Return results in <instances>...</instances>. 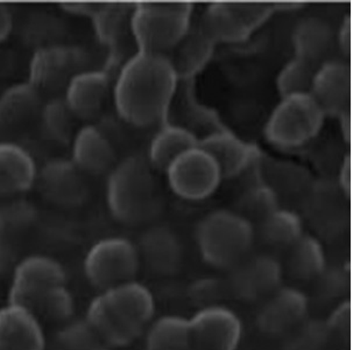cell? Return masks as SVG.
<instances>
[{"mask_svg":"<svg viewBox=\"0 0 353 350\" xmlns=\"http://www.w3.org/2000/svg\"><path fill=\"white\" fill-rule=\"evenodd\" d=\"M177 82L168 57L138 52L123 64L113 86L117 113L137 128L160 124L168 115Z\"/></svg>","mask_w":353,"mask_h":350,"instance_id":"6da1fadb","label":"cell"},{"mask_svg":"<svg viewBox=\"0 0 353 350\" xmlns=\"http://www.w3.org/2000/svg\"><path fill=\"white\" fill-rule=\"evenodd\" d=\"M153 294L137 280L102 291L92 299L85 320L110 348L134 342L153 321Z\"/></svg>","mask_w":353,"mask_h":350,"instance_id":"7a4b0ae2","label":"cell"},{"mask_svg":"<svg viewBox=\"0 0 353 350\" xmlns=\"http://www.w3.org/2000/svg\"><path fill=\"white\" fill-rule=\"evenodd\" d=\"M106 202L118 222L139 226L161 211V193L154 170L138 155L117 162L108 177Z\"/></svg>","mask_w":353,"mask_h":350,"instance_id":"3957f363","label":"cell"},{"mask_svg":"<svg viewBox=\"0 0 353 350\" xmlns=\"http://www.w3.org/2000/svg\"><path fill=\"white\" fill-rule=\"evenodd\" d=\"M195 240L208 265L229 271L251 253L256 228L236 211L219 209L199 221Z\"/></svg>","mask_w":353,"mask_h":350,"instance_id":"277c9868","label":"cell"},{"mask_svg":"<svg viewBox=\"0 0 353 350\" xmlns=\"http://www.w3.org/2000/svg\"><path fill=\"white\" fill-rule=\"evenodd\" d=\"M189 3H140L133 8L130 28L138 52L167 57L192 28Z\"/></svg>","mask_w":353,"mask_h":350,"instance_id":"5b68a950","label":"cell"},{"mask_svg":"<svg viewBox=\"0 0 353 350\" xmlns=\"http://www.w3.org/2000/svg\"><path fill=\"white\" fill-rule=\"evenodd\" d=\"M325 118L312 95L287 96L281 98L268 117L263 136L281 150L300 148L319 136Z\"/></svg>","mask_w":353,"mask_h":350,"instance_id":"8992f818","label":"cell"},{"mask_svg":"<svg viewBox=\"0 0 353 350\" xmlns=\"http://www.w3.org/2000/svg\"><path fill=\"white\" fill-rule=\"evenodd\" d=\"M140 265L137 245L128 238L113 236L89 249L83 269L91 285L102 292L136 280Z\"/></svg>","mask_w":353,"mask_h":350,"instance_id":"52a82bcc","label":"cell"},{"mask_svg":"<svg viewBox=\"0 0 353 350\" xmlns=\"http://www.w3.org/2000/svg\"><path fill=\"white\" fill-rule=\"evenodd\" d=\"M274 5L214 3L205 8L199 28L216 43L244 42L274 13Z\"/></svg>","mask_w":353,"mask_h":350,"instance_id":"ba28073f","label":"cell"},{"mask_svg":"<svg viewBox=\"0 0 353 350\" xmlns=\"http://www.w3.org/2000/svg\"><path fill=\"white\" fill-rule=\"evenodd\" d=\"M165 173L174 194L187 201L207 199L223 180L217 162L199 146L179 155Z\"/></svg>","mask_w":353,"mask_h":350,"instance_id":"9c48e42d","label":"cell"},{"mask_svg":"<svg viewBox=\"0 0 353 350\" xmlns=\"http://www.w3.org/2000/svg\"><path fill=\"white\" fill-rule=\"evenodd\" d=\"M88 64L87 50L79 46H43L30 57L28 82L40 93L65 89L76 74L89 69Z\"/></svg>","mask_w":353,"mask_h":350,"instance_id":"30bf717a","label":"cell"},{"mask_svg":"<svg viewBox=\"0 0 353 350\" xmlns=\"http://www.w3.org/2000/svg\"><path fill=\"white\" fill-rule=\"evenodd\" d=\"M63 285H67V275L55 258L30 255L21 258L12 271L10 302L28 309L39 299Z\"/></svg>","mask_w":353,"mask_h":350,"instance_id":"8fae6325","label":"cell"},{"mask_svg":"<svg viewBox=\"0 0 353 350\" xmlns=\"http://www.w3.org/2000/svg\"><path fill=\"white\" fill-rule=\"evenodd\" d=\"M283 268L267 253L248 255L229 270L226 287L230 295L245 302H263L282 286Z\"/></svg>","mask_w":353,"mask_h":350,"instance_id":"7c38bea8","label":"cell"},{"mask_svg":"<svg viewBox=\"0 0 353 350\" xmlns=\"http://www.w3.org/2000/svg\"><path fill=\"white\" fill-rule=\"evenodd\" d=\"M189 324L195 350H236L241 343V319L225 306L199 309Z\"/></svg>","mask_w":353,"mask_h":350,"instance_id":"4fadbf2b","label":"cell"},{"mask_svg":"<svg viewBox=\"0 0 353 350\" xmlns=\"http://www.w3.org/2000/svg\"><path fill=\"white\" fill-rule=\"evenodd\" d=\"M308 309V298L303 292L295 287L280 286L263 300L256 324L267 336H285L305 322Z\"/></svg>","mask_w":353,"mask_h":350,"instance_id":"5bb4252c","label":"cell"},{"mask_svg":"<svg viewBox=\"0 0 353 350\" xmlns=\"http://www.w3.org/2000/svg\"><path fill=\"white\" fill-rule=\"evenodd\" d=\"M39 189L49 202L62 207H76L87 199L85 174L68 159H53L38 171Z\"/></svg>","mask_w":353,"mask_h":350,"instance_id":"9a60e30c","label":"cell"},{"mask_svg":"<svg viewBox=\"0 0 353 350\" xmlns=\"http://www.w3.org/2000/svg\"><path fill=\"white\" fill-rule=\"evenodd\" d=\"M350 69L342 61L327 60L316 69L309 94L325 117H337L350 111Z\"/></svg>","mask_w":353,"mask_h":350,"instance_id":"2e32d148","label":"cell"},{"mask_svg":"<svg viewBox=\"0 0 353 350\" xmlns=\"http://www.w3.org/2000/svg\"><path fill=\"white\" fill-rule=\"evenodd\" d=\"M110 88L109 72L103 69H85L69 81L64 89V102L76 118L91 119L102 111Z\"/></svg>","mask_w":353,"mask_h":350,"instance_id":"e0dca14e","label":"cell"},{"mask_svg":"<svg viewBox=\"0 0 353 350\" xmlns=\"http://www.w3.org/2000/svg\"><path fill=\"white\" fill-rule=\"evenodd\" d=\"M199 146L217 162L223 179L237 177L259 160V148L231 132L218 131L199 140Z\"/></svg>","mask_w":353,"mask_h":350,"instance_id":"ac0fdd59","label":"cell"},{"mask_svg":"<svg viewBox=\"0 0 353 350\" xmlns=\"http://www.w3.org/2000/svg\"><path fill=\"white\" fill-rule=\"evenodd\" d=\"M0 350H47V338L38 318L11 302L0 309Z\"/></svg>","mask_w":353,"mask_h":350,"instance_id":"d6986e66","label":"cell"},{"mask_svg":"<svg viewBox=\"0 0 353 350\" xmlns=\"http://www.w3.org/2000/svg\"><path fill=\"white\" fill-rule=\"evenodd\" d=\"M38 168L25 147L0 140V199H14L28 192L37 182Z\"/></svg>","mask_w":353,"mask_h":350,"instance_id":"ffe728a7","label":"cell"},{"mask_svg":"<svg viewBox=\"0 0 353 350\" xmlns=\"http://www.w3.org/2000/svg\"><path fill=\"white\" fill-rule=\"evenodd\" d=\"M70 160L84 174L102 175L110 173L116 165V151L103 130L85 125L72 137Z\"/></svg>","mask_w":353,"mask_h":350,"instance_id":"44dd1931","label":"cell"},{"mask_svg":"<svg viewBox=\"0 0 353 350\" xmlns=\"http://www.w3.org/2000/svg\"><path fill=\"white\" fill-rule=\"evenodd\" d=\"M138 253L140 262H145L158 275H173L182 262V246L176 235L165 226L150 228L143 233Z\"/></svg>","mask_w":353,"mask_h":350,"instance_id":"7402d4cb","label":"cell"},{"mask_svg":"<svg viewBox=\"0 0 353 350\" xmlns=\"http://www.w3.org/2000/svg\"><path fill=\"white\" fill-rule=\"evenodd\" d=\"M41 93L30 82L18 83L0 95V133L15 130L40 116Z\"/></svg>","mask_w":353,"mask_h":350,"instance_id":"603a6c76","label":"cell"},{"mask_svg":"<svg viewBox=\"0 0 353 350\" xmlns=\"http://www.w3.org/2000/svg\"><path fill=\"white\" fill-rule=\"evenodd\" d=\"M336 37L330 23L321 18L310 17L301 20L293 32L295 57L312 64L317 68L325 62Z\"/></svg>","mask_w":353,"mask_h":350,"instance_id":"cb8c5ba5","label":"cell"},{"mask_svg":"<svg viewBox=\"0 0 353 350\" xmlns=\"http://www.w3.org/2000/svg\"><path fill=\"white\" fill-rule=\"evenodd\" d=\"M199 140L188 128L165 124L155 133L148 147L147 162L153 170L163 172L185 151L199 146Z\"/></svg>","mask_w":353,"mask_h":350,"instance_id":"d4e9b609","label":"cell"},{"mask_svg":"<svg viewBox=\"0 0 353 350\" xmlns=\"http://www.w3.org/2000/svg\"><path fill=\"white\" fill-rule=\"evenodd\" d=\"M214 46L199 27H192L188 35L167 55L179 79H190L202 72L212 57Z\"/></svg>","mask_w":353,"mask_h":350,"instance_id":"484cf974","label":"cell"},{"mask_svg":"<svg viewBox=\"0 0 353 350\" xmlns=\"http://www.w3.org/2000/svg\"><path fill=\"white\" fill-rule=\"evenodd\" d=\"M146 350H195L189 319L165 315L152 321L146 331Z\"/></svg>","mask_w":353,"mask_h":350,"instance_id":"4316f807","label":"cell"},{"mask_svg":"<svg viewBox=\"0 0 353 350\" xmlns=\"http://www.w3.org/2000/svg\"><path fill=\"white\" fill-rule=\"evenodd\" d=\"M288 271L293 278L302 282L315 280L327 269V260L321 242L303 233L290 249L287 260Z\"/></svg>","mask_w":353,"mask_h":350,"instance_id":"83f0119b","label":"cell"},{"mask_svg":"<svg viewBox=\"0 0 353 350\" xmlns=\"http://www.w3.org/2000/svg\"><path fill=\"white\" fill-rule=\"evenodd\" d=\"M258 233L268 246L288 250L305 233L296 213L279 208L258 224Z\"/></svg>","mask_w":353,"mask_h":350,"instance_id":"f1b7e54d","label":"cell"},{"mask_svg":"<svg viewBox=\"0 0 353 350\" xmlns=\"http://www.w3.org/2000/svg\"><path fill=\"white\" fill-rule=\"evenodd\" d=\"M47 350H110V347L85 319H72L61 324L50 341L47 340Z\"/></svg>","mask_w":353,"mask_h":350,"instance_id":"f546056e","label":"cell"},{"mask_svg":"<svg viewBox=\"0 0 353 350\" xmlns=\"http://www.w3.org/2000/svg\"><path fill=\"white\" fill-rule=\"evenodd\" d=\"M278 195L271 186L256 185L246 189L236 204V213L253 226L279 209Z\"/></svg>","mask_w":353,"mask_h":350,"instance_id":"4dcf8cb0","label":"cell"},{"mask_svg":"<svg viewBox=\"0 0 353 350\" xmlns=\"http://www.w3.org/2000/svg\"><path fill=\"white\" fill-rule=\"evenodd\" d=\"M130 14V8L124 4H99L91 17L94 33L103 45H117L121 39Z\"/></svg>","mask_w":353,"mask_h":350,"instance_id":"1f68e13d","label":"cell"},{"mask_svg":"<svg viewBox=\"0 0 353 350\" xmlns=\"http://www.w3.org/2000/svg\"><path fill=\"white\" fill-rule=\"evenodd\" d=\"M28 311L33 313L41 324L43 321H49L62 324L72 320L75 312V302L67 285H63L39 299Z\"/></svg>","mask_w":353,"mask_h":350,"instance_id":"d6a6232c","label":"cell"},{"mask_svg":"<svg viewBox=\"0 0 353 350\" xmlns=\"http://www.w3.org/2000/svg\"><path fill=\"white\" fill-rule=\"evenodd\" d=\"M40 119L48 138L57 143H67L72 139V115L63 98H54L42 106Z\"/></svg>","mask_w":353,"mask_h":350,"instance_id":"836d02e7","label":"cell"},{"mask_svg":"<svg viewBox=\"0 0 353 350\" xmlns=\"http://www.w3.org/2000/svg\"><path fill=\"white\" fill-rule=\"evenodd\" d=\"M0 204V236L17 241L35 221L37 211L33 204L25 200L8 199Z\"/></svg>","mask_w":353,"mask_h":350,"instance_id":"e575fe53","label":"cell"},{"mask_svg":"<svg viewBox=\"0 0 353 350\" xmlns=\"http://www.w3.org/2000/svg\"><path fill=\"white\" fill-rule=\"evenodd\" d=\"M316 67L294 57L282 67L276 79V88L281 98L292 95L309 94Z\"/></svg>","mask_w":353,"mask_h":350,"instance_id":"d590c367","label":"cell"},{"mask_svg":"<svg viewBox=\"0 0 353 350\" xmlns=\"http://www.w3.org/2000/svg\"><path fill=\"white\" fill-rule=\"evenodd\" d=\"M350 318H351V306L347 300L341 302L332 311L327 327L339 336H345L350 331Z\"/></svg>","mask_w":353,"mask_h":350,"instance_id":"8d00e7d4","label":"cell"},{"mask_svg":"<svg viewBox=\"0 0 353 350\" xmlns=\"http://www.w3.org/2000/svg\"><path fill=\"white\" fill-rule=\"evenodd\" d=\"M20 260L17 241L0 236V273L13 271Z\"/></svg>","mask_w":353,"mask_h":350,"instance_id":"74e56055","label":"cell"},{"mask_svg":"<svg viewBox=\"0 0 353 350\" xmlns=\"http://www.w3.org/2000/svg\"><path fill=\"white\" fill-rule=\"evenodd\" d=\"M14 20L11 8L8 5L0 4V43L4 42L11 35Z\"/></svg>","mask_w":353,"mask_h":350,"instance_id":"f35d334b","label":"cell"},{"mask_svg":"<svg viewBox=\"0 0 353 350\" xmlns=\"http://www.w3.org/2000/svg\"><path fill=\"white\" fill-rule=\"evenodd\" d=\"M351 181H352V175H351V158H350V155H347L343 160L339 177V187L341 188V192L346 197H350V194H351Z\"/></svg>","mask_w":353,"mask_h":350,"instance_id":"ab89813d","label":"cell"},{"mask_svg":"<svg viewBox=\"0 0 353 350\" xmlns=\"http://www.w3.org/2000/svg\"><path fill=\"white\" fill-rule=\"evenodd\" d=\"M337 43L343 54H349L351 50V17L347 15L343 20L342 26L337 35Z\"/></svg>","mask_w":353,"mask_h":350,"instance_id":"60d3db41","label":"cell"},{"mask_svg":"<svg viewBox=\"0 0 353 350\" xmlns=\"http://www.w3.org/2000/svg\"><path fill=\"white\" fill-rule=\"evenodd\" d=\"M98 5L99 4H79V3H75V4H63L62 8L64 11L69 12L72 14L85 15V17H90L91 18L97 10Z\"/></svg>","mask_w":353,"mask_h":350,"instance_id":"b9f144b4","label":"cell"},{"mask_svg":"<svg viewBox=\"0 0 353 350\" xmlns=\"http://www.w3.org/2000/svg\"><path fill=\"white\" fill-rule=\"evenodd\" d=\"M341 121V128H342L343 138L345 142L350 143L351 139V117H350V111L343 113L339 117Z\"/></svg>","mask_w":353,"mask_h":350,"instance_id":"7bdbcfd3","label":"cell"}]
</instances>
